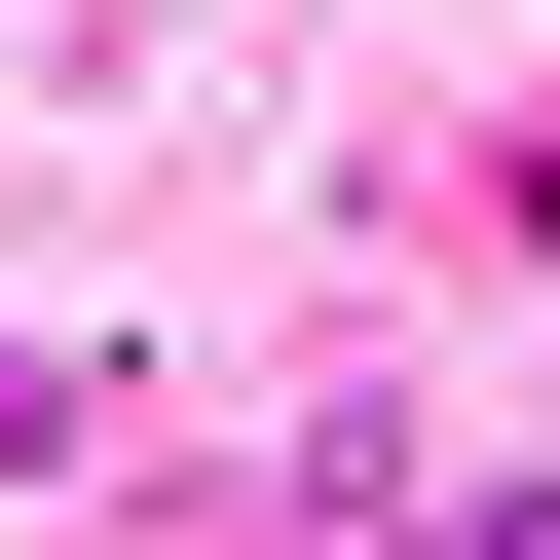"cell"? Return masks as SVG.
I'll list each match as a JSON object with an SVG mask.
<instances>
[{"label":"cell","instance_id":"1","mask_svg":"<svg viewBox=\"0 0 560 560\" xmlns=\"http://www.w3.org/2000/svg\"><path fill=\"white\" fill-rule=\"evenodd\" d=\"M38 448H75V337H0V486H38Z\"/></svg>","mask_w":560,"mask_h":560}]
</instances>
